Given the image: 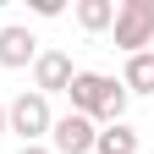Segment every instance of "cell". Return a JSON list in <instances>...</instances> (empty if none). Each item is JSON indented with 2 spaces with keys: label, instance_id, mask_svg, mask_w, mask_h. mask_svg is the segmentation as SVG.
Returning a JSON list of instances; mask_svg holds the SVG:
<instances>
[{
  "label": "cell",
  "instance_id": "cell-5",
  "mask_svg": "<svg viewBox=\"0 0 154 154\" xmlns=\"http://www.w3.org/2000/svg\"><path fill=\"white\" fill-rule=\"evenodd\" d=\"M72 77H77V66H72V55L66 50H38V61H33V94H66L72 88Z\"/></svg>",
  "mask_w": 154,
  "mask_h": 154
},
{
  "label": "cell",
  "instance_id": "cell-3",
  "mask_svg": "<svg viewBox=\"0 0 154 154\" xmlns=\"http://www.w3.org/2000/svg\"><path fill=\"white\" fill-rule=\"evenodd\" d=\"M50 99L44 94H17V99L6 105V132H17L22 143H38V138H50Z\"/></svg>",
  "mask_w": 154,
  "mask_h": 154
},
{
  "label": "cell",
  "instance_id": "cell-7",
  "mask_svg": "<svg viewBox=\"0 0 154 154\" xmlns=\"http://www.w3.org/2000/svg\"><path fill=\"white\" fill-rule=\"evenodd\" d=\"M121 88L127 94H154V55H127V72H121Z\"/></svg>",
  "mask_w": 154,
  "mask_h": 154
},
{
  "label": "cell",
  "instance_id": "cell-12",
  "mask_svg": "<svg viewBox=\"0 0 154 154\" xmlns=\"http://www.w3.org/2000/svg\"><path fill=\"white\" fill-rule=\"evenodd\" d=\"M0 132H6V105H0Z\"/></svg>",
  "mask_w": 154,
  "mask_h": 154
},
{
  "label": "cell",
  "instance_id": "cell-1",
  "mask_svg": "<svg viewBox=\"0 0 154 154\" xmlns=\"http://www.w3.org/2000/svg\"><path fill=\"white\" fill-rule=\"evenodd\" d=\"M66 94H72V110L88 116V121L116 127V121L127 116V88L116 83V77H105V72H77Z\"/></svg>",
  "mask_w": 154,
  "mask_h": 154
},
{
  "label": "cell",
  "instance_id": "cell-11",
  "mask_svg": "<svg viewBox=\"0 0 154 154\" xmlns=\"http://www.w3.org/2000/svg\"><path fill=\"white\" fill-rule=\"evenodd\" d=\"M17 154H50L44 143H22V149H17Z\"/></svg>",
  "mask_w": 154,
  "mask_h": 154
},
{
  "label": "cell",
  "instance_id": "cell-2",
  "mask_svg": "<svg viewBox=\"0 0 154 154\" xmlns=\"http://www.w3.org/2000/svg\"><path fill=\"white\" fill-rule=\"evenodd\" d=\"M110 28L127 55H143V44H154V0H121Z\"/></svg>",
  "mask_w": 154,
  "mask_h": 154
},
{
  "label": "cell",
  "instance_id": "cell-6",
  "mask_svg": "<svg viewBox=\"0 0 154 154\" xmlns=\"http://www.w3.org/2000/svg\"><path fill=\"white\" fill-rule=\"evenodd\" d=\"M38 61V38L28 28H0V66H33Z\"/></svg>",
  "mask_w": 154,
  "mask_h": 154
},
{
  "label": "cell",
  "instance_id": "cell-8",
  "mask_svg": "<svg viewBox=\"0 0 154 154\" xmlns=\"http://www.w3.org/2000/svg\"><path fill=\"white\" fill-rule=\"evenodd\" d=\"M94 154H138V132L127 121H116V127H105L99 138H94Z\"/></svg>",
  "mask_w": 154,
  "mask_h": 154
},
{
  "label": "cell",
  "instance_id": "cell-10",
  "mask_svg": "<svg viewBox=\"0 0 154 154\" xmlns=\"http://www.w3.org/2000/svg\"><path fill=\"white\" fill-rule=\"evenodd\" d=\"M33 11H38V17H61L66 6H61V0H33Z\"/></svg>",
  "mask_w": 154,
  "mask_h": 154
},
{
  "label": "cell",
  "instance_id": "cell-9",
  "mask_svg": "<svg viewBox=\"0 0 154 154\" xmlns=\"http://www.w3.org/2000/svg\"><path fill=\"white\" fill-rule=\"evenodd\" d=\"M77 22H83L88 33H105L116 22V6H110V0H77Z\"/></svg>",
  "mask_w": 154,
  "mask_h": 154
},
{
  "label": "cell",
  "instance_id": "cell-4",
  "mask_svg": "<svg viewBox=\"0 0 154 154\" xmlns=\"http://www.w3.org/2000/svg\"><path fill=\"white\" fill-rule=\"evenodd\" d=\"M94 138H99V127L88 116H77V110L50 121V154H94Z\"/></svg>",
  "mask_w": 154,
  "mask_h": 154
}]
</instances>
